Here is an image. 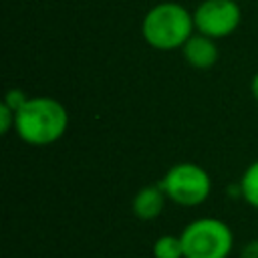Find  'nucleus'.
Masks as SVG:
<instances>
[{"label": "nucleus", "instance_id": "9", "mask_svg": "<svg viewBox=\"0 0 258 258\" xmlns=\"http://www.w3.org/2000/svg\"><path fill=\"white\" fill-rule=\"evenodd\" d=\"M153 258H183L181 238L175 234H163L153 242Z\"/></svg>", "mask_w": 258, "mask_h": 258}, {"label": "nucleus", "instance_id": "5", "mask_svg": "<svg viewBox=\"0 0 258 258\" xmlns=\"http://www.w3.org/2000/svg\"><path fill=\"white\" fill-rule=\"evenodd\" d=\"M242 22V10L238 0H204L194 10L196 32L210 38L230 36Z\"/></svg>", "mask_w": 258, "mask_h": 258}, {"label": "nucleus", "instance_id": "11", "mask_svg": "<svg viewBox=\"0 0 258 258\" xmlns=\"http://www.w3.org/2000/svg\"><path fill=\"white\" fill-rule=\"evenodd\" d=\"M14 121H16V113L12 109H8L4 103L0 105V131L6 135L12 127H14Z\"/></svg>", "mask_w": 258, "mask_h": 258}, {"label": "nucleus", "instance_id": "4", "mask_svg": "<svg viewBox=\"0 0 258 258\" xmlns=\"http://www.w3.org/2000/svg\"><path fill=\"white\" fill-rule=\"evenodd\" d=\"M167 200L183 208H196L210 198L212 179L210 173L191 161H181L171 165L159 181Z\"/></svg>", "mask_w": 258, "mask_h": 258}, {"label": "nucleus", "instance_id": "10", "mask_svg": "<svg viewBox=\"0 0 258 258\" xmlns=\"http://www.w3.org/2000/svg\"><path fill=\"white\" fill-rule=\"evenodd\" d=\"M28 99H30V97H28L22 89H8L2 103H4L8 109H12L14 113H18V109H22V105H24Z\"/></svg>", "mask_w": 258, "mask_h": 258}, {"label": "nucleus", "instance_id": "6", "mask_svg": "<svg viewBox=\"0 0 258 258\" xmlns=\"http://www.w3.org/2000/svg\"><path fill=\"white\" fill-rule=\"evenodd\" d=\"M183 50V58L189 67L194 69H200V71H206V69H212L218 60V46H216V40L206 36V34H200V32H194L187 42L181 46Z\"/></svg>", "mask_w": 258, "mask_h": 258}, {"label": "nucleus", "instance_id": "7", "mask_svg": "<svg viewBox=\"0 0 258 258\" xmlns=\"http://www.w3.org/2000/svg\"><path fill=\"white\" fill-rule=\"evenodd\" d=\"M165 200H167V196H165V191L161 189L159 183L143 185L133 196L131 210H133V214H135L137 220L151 222V220H155V218L161 216V212L165 208Z\"/></svg>", "mask_w": 258, "mask_h": 258}, {"label": "nucleus", "instance_id": "8", "mask_svg": "<svg viewBox=\"0 0 258 258\" xmlns=\"http://www.w3.org/2000/svg\"><path fill=\"white\" fill-rule=\"evenodd\" d=\"M238 189H240V196L244 198V202L258 210V159L252 161L244 169L242 179L238 183Z\"/></svg>", "mask_w": 258, "mask_h": 258}, {"label": "nucleus", "instance_id": "12", "mask_svg": "<svg viewBox=\"0 0 258 258\" xmlns=\"http://www.w3.org/2000/svg\"><path fill=\"white\" fill-rule=\"evenodd\" d=\"M242 258H258V240H252V242H248L244 246Z\"/></svg>", "mask_w": 258, "mask_h": 258}, {"label": "nucleus", "instance_id": "2", "mask_svg": "<svg viewBox=\"0 0 258 258\" xmlns=\"http://www.w3.org/2000/svg\"><path fill=\"white\" fill-rule=\"evenodd\" d=\"M194 14L177 2H159L147 10L141 22V34L151 48H181L194 34Z\"/></svg>", "mask_w": 258, "mask_h": 258}, {"label": "nucleus", "instance_id": "13", "mask_svg": "<svg viewBox=\"0 0 258 258\" xmlns=\"http://www.w3.org/2000/svg\"><path fill=\"white\" fill-rule=\"evenodd\" d=\"M250 91H252V97L256 99V103H258V73L252 77V83H250Z\"/></svg>", "mask_w": 258, "mask_h": 258}, {"label": "nucleus", "instance_id": "1", "mask_svg": "<svg viewBox=\"0 0 258 258\" xmlns=\"http://www.w3.org/2000/svg\"><path fill=\"white\" fill-rule=\"evenodd\" d=\"M69 127L67 107L52 97H30L16 113L18 137L34 147L56 143Z\"/></svg>", "mask_w": 258, "mask_h": 258}, {"label": "nucleus", "instance_id": "3", "mask_svg": "<svg viewBox=\"0 0 258 258\" xmlns=\"http://www.w3.org/2000/svg\"><path fill=\"white\" fill-rule=\"evenodd\" d=\"M183 258H228L234 250V232L220 218H198L181 234Z\"/></svg>", "mask_w": 258, "mask_h": 258}]
</instances>
